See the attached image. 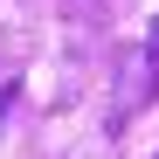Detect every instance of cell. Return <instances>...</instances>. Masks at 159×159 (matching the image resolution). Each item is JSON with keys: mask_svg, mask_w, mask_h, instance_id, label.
<instances>
[{"mask_svg": "<svg viewBox=\"0 0 159 159\" xmlns=\"http://www.w3.org/2000/svg\"><path fill=\"white\" fill-rule=\"evenodd\" d=\"M125 69H131V76H125V90H118V104H111V118H118V125L159 97V21H152V35H145L139 56H125Z\"/></svg>", "mask_w": 159, "mask_h": 159, "instance_id": "1", "label": "cell"}]
</instances>
